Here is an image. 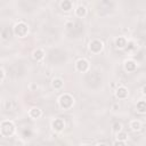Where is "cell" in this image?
<instances>
[{"label":"cell","instance_id":"1","mask_svg":"<svg viewBox=\"0 0 146 146\" xmlns=\"http://www.w3.org/2000/svg\"><path fill=\"white\" fill-rule=\"evenodd\" d=\"M14 131H15V127H14L13 122H10V121H5V122H2V123L0 124V132H1L2 136L9 137V136H11V135L14 133Z\"/></svg>","mask_w":146,"mask_h":146},{"label":"cell","instance_id":"2","mask_svg":"<svg viewBox=\"0 0 146 146\" xmlns=\"http://www.w3.org/2000/svg\"><path fill=\"white\" fill-rule=\"evenodd\" d=\"M73 103H74V99H73V97L70 96L68 94H64V95L60 96V98H59V105H60V107L64 108V110L71 108L72 105H73Z\"/></svg>","mask_w":146,"mask_h":146},{"label":"cell","instance_id":"3","mask_svg":"<svg viewBox=\"0 0 146 146\" xmlns=\"http://www.w3.org/2000/svg\"><path fill=\"white\" fill-rule=\"evenodd\" d=\"M27 31H29V29H27V25H26L25 23H18V24H16L15 27H14L15 34L18 35V36H22V38L26 35Z\"/></svg>","mask_w":146,"mask_h":146},{"label":"cell","instance_id":"4","mask_svg":"<svg viewBox=\"0 0 146 146\" xmlns=\"http://www.w3.org/2000/svg\"><path fill=\"white\" fill-rule=\"evenodd\" d=\"M102 49H103V43H102V41H99V40H94V41L90 42V50H91L92 52L97 54V52H99Z\"/></svg>","mask_w":146,"mask_h":146},{"label":"cell","instance_id":"5","mask_svg":"<svg viewBox=\"0 0 146 146\" xmlns=\"http://www.w3.org/2000/svg\"><path fill=\"white\" fill-rule=\"evenodd\" d=\"M89 67V63L86 59H79L76 62V70L80 72H86Z\"/></svg>","mask_w":146,"mask_h":146},{"label":"cell","instance_id":"6","mask_svg":"<svg viewBox=\"0 0 146 146\" xmlns=\"http://www.w3.org/2000/svg\"><path fill=\"white\" fill-rule=\"evenodd\" d=\"M51 125H52V128H54L55 130L60 131V130H63V128H64L65 123H64V121H63L62 119H56V120H54V121H52Z\"/></svg>","mask_w":146,"mask_h":146},{"label":"cell","instance_id":"7","mask_svg":"<svg viewBox=\"0 0 146 146\" xmlns=\"http://www.w3.org/2000/svg\"><path fill=\"white\" fill-rule=\"evenodd\" d=\"M127 95H128V91H127V89L123 88V87H121V88H119V89L116 90V97H117V98H125Z\"/></svg>","mask_w":146,"mask_h":146},{"label":"cell","instance_id":"8","mask_svg":"<svg viewBox=\"0 0 146 146\" xmlns=\"http://www.w3.org/2000/svg\"><path fill=\"white\" fill-rule=\"evenodd\" d=\"M125 44H127V40L124 38H122V36H120V38H117L115 40V46L117 48H123Z\"/></svg>","mask_w":146,"mask_h":146},{"label":"cell","instance_id":"9","mask_svg":"<svg viewBox=\"0 0 146 146\" xmlns=\"http://www.w3.org/2000/svg\"><path fill=\"white\" fill-rule=\"evenodd\" d=\"M30 116L33 117V119H38L41 116V111L39 108H32L30 111Z\"/></svg>","mask_w":146,"mask_h":146},{"label":"cell","instance_id":"10","mask_svg":"<svg viewBox=\"0 0 146 146\" xmlns=\"http://www.w3.org/2000/svg\"><path fill=\"white\" fill-rule=\"evenodd\" d=\"M124 67H125L127 71H133V70L136 68V64H135V62H132V60H127Z\"/></svg>","mask_w":146,"mask_h":146},{"label":"cell","instance_id":"11","mask_svg":"<svg viewBox=\"0 0 146 146\" xmlns=\"http://www.w3.org/2000/svg\"><path fill=\"white\" fill-rule=\"evenodd\" d=\"M60 6H62V9H63V10H70L71 7H72V2H71V1H67V0H64V1L60 3Z\"/></svg>","mask_w":146,"mask_h":146},{"label":"cell","instance_id":"12","mask_svg":"<svg viewBox=\"0 0 146 146\" xmlns=\"http://www.w3.org/2000/svg\"><path fill=\"white\" fill-rule=\"evenodd\" d=\"M137 110H138V112H140V113H144V112L146 111V103H145L144 100L139 102V103L137 104Z\"/></svg>","mask_w":146,"mask_h":146},{"label":"cell","instance_id":"13","mask_svg":"<svg viewBox=\"0 0 146 146\" xmlns=\"http://www.w3.org/2000/svg\"><path fill=\"white\" fill-rule=\"evenodd\" d=\"M76 15L80 16V17L84 16V15H86V8H84L83 6H79V7L76 8Z\"/></svg>","mask_w":146,"mask_h":146},{"label":"cell","instance_id":"14","mask_svg":"<svg viewBox=\"0 0 146 146\" xmlns=\"http://www.w3.org/2000/svg\"><path fill=\"white\" fill-rule=\"evenodd\" d=\"M33 57L35 58V59H41V58H43V51L42 50H35L34 52H33Z\"/></svg>","mask_w":146,"mask_h":146},{"label":"cell","instance_id":"15","mask_svg":"<svg viewBox=\"0 0 146 146\" xmlns=\"http://www.w3.org/2000/svg\"><path fill=\"white\" fill-rule=\"evenodd\" d=\"M52 86H54V88H60L62 86H63V82H62V80L60 79H54L52 80Z\"/></svg>","mask_w":146,"mask_h":146},{"label":"cell","instance_id":"16","mask_svg":"<svg viewBox=\"0 0 146 146\" xmlns=\"http://www.w3.org/2000/svg\"><path fill=\"white\" fill-rule=\"evenodd\" d=\"M127 138H128V136H127L125 132H119V133H117V140H120V141H124Z\"/></svg>","mask_w":146,"mask_h":146},{"label":"cell","instance_id":"17","mask_svg":"<svg viewBox=\"0 0 146 146\" xmlns=\"http://www.w3.org/2000/svg\"><path fill=\"white\" fill-rule=\"evenodd\" d=\"M131 128H132L133 130H139V129H140V123H139L138 121H132V122H131Z\"/></svg>","mask_w":146,"mask_h":146},{"label":"cell","instance_id":"18","mask_svg":"<svg viewBox=\"0 0 146 146\" xmlns=\"http://www.w3.org/2000/svg\"><path fill=\"white\" fill-rule=\"evenodd\" d=\"M113 129H114L115 131H120V130H121V124H120V123H115L114 127H113Z\"/></svg>","mask_w":146,"mask_h":146},{"label":"cell","instance_id":"19","mask_svg":"<svg viewBox=\"0 0 146 146\" xmlns=\"http://www.w3.org/2000/svg\"><path fill=\"white\" fill-rule=\"evenodd\" d=\"M114 146H125V144H124V141H120V140H117V141L114 144Z\"/></svg>","mask_w":146,"mask_h":146},{"label":"cell","instance_id":"20","mask_svg":"<svg viewBox=\"0 0 146 146\" xmlns=\"http://www.w3.org/2000/svg\"><path fill=\"white\" fill-rule=\"evenodd\" d=\"M2 78H3V72H2V70L0 68V80H1Z\"/></svg>","mask_w":146,"mask_h":146},{"label":"cell","instance_id":"21","mask_svg":"<svg viewBox=\"0 0 146 146\" xmlns=\"http://www.w3.org/2000/svg\"><path fill=\"white\" fill-rule=\"evenodd\" d=\"M97 146H107V145H106V144H103V143H102V144H98Z\"/></svg>","mask_w":146,"mask_h":146},{"label":"cell","instance_id":"22","mask_svg":"<svg viewBox=\"0 0 146 146\" xmlns=\"http://www.w3.org/2000/svg\"><path fill=\"white\" fill-rule=\"evenodd\" d=\"M83 146H87V145H83Z\"/></svg>","mask_w":146,"mask_h":146}]
</instances>
